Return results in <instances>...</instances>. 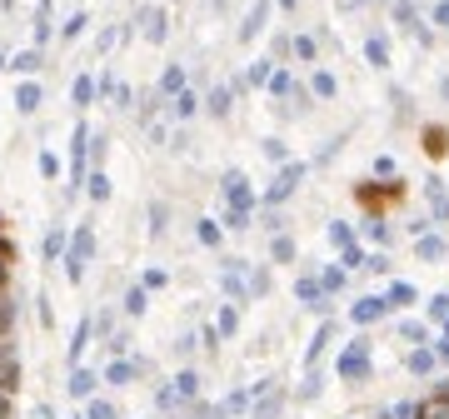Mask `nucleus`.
I'll return each instance as SVG.
<instances>
[{
	"mask_svg": "<svg viewBox=\"0 0 449 419\" xmlns=\"http://www.w3.org/2000/svg\"><path fill=\"white\" fill-rule=\"evenodd\" d=\"M70 419H85V414H70Z\"/></svg>",
	"mask_w": 449,
	"mask_h": 419,
	"instance_id": "nucleus-56",
	"label": "nucleus"
},
{
	"mask_svg": "<svg viewBox=\"0 0 449 419\" xmlns=\"http://www.w3.org/2000/svg\"><path fill=\"white\" fill-rule=\"evenodd\" d=\"M140 25H145V40H150V45H160V40H165V11H155V6H150V11H140Z\"/></svg>",
	"mask_w": 449,
	"mask_h": 419,
	"instance_id": "nucleus-9",
	"label": "nucleus"
},
{
	"mask_svg": "<svg viewBox=\"0 0 449 419\" xmlns=\"http://www.w3.org/2000/svg\"><path fill=\"white\" fill-rule=\"evenodd\" d=\"M279 409H285V394H279V389H270V385H265V399L255 404V419H274Z\"/></svg>",
	"mask_w": 449,
	"mask_h": 419,
	"instance_id": "nucleus-13",
	"label": "nucleus"
},
{
	"mask_svg": "<svg viewBox=\"0 0 449 419\" xmlns=\"http://www.w3.org/2000/svg\"><path fill=\"white\" fill-rule=\"evenodd\" d=\"M140 285H145V290H160V285H165V270H145V280H140Z\"/></svg>",
	"mask_w": 449,
	"mask_h": 419,
	"instance_id": "nucleus-49",
	"label": "nucleus"
},
{
	"mask_svg": "<svg viewBox=\"0 0 449 419\" xmlns=\"http://www.w3.org/2000/svg\"><path fill=\"white\" fill-rule=\"evenodd\" d=\"M95 385H100V380H95L90 370H70V385H65V389H70L75 399H90V394H95Z\"/></svg>",
	"mask_w": 449,
	"mask_h": 419,
	"instance_id": "nucleus-12",
	"label": "nucleus"
},
{
	"mask_svg": "<svg viewBox=\"0 0 449 419\" xmlns=\"http://www.w3.org/2000/svg\"><path fill=\"white\" fill-rule=\"evenodd\" d=\"M384 304H389V309H395V304H415V285L395 280V285H389V295H384Z\"/></svg>",
	"mask_w": 449,
	"mask_h": 419,
	"instance_id": "nucleus-20",
	"label": "nucleus"
},
{
	"mask_svg": "<svg viewBox=\"0 0 449 419\" xmlns=\"http://www.w3.org/2000/svg\"><path fill=\"white\" fill-rule=\"evenodd\" d=\"M90 254H95V235H90V225H80V230L70 235V250H65V280H70V285H80V280H85Z\"/></svg>",
	"mask_w": 449,
	"mask_h": 419,
	"instance_id": "nucleus-1",
	"label": "nucleus"
},
{
	"mask_svg": "<svg viewBox=\"0 0 449 419\" xmlns=\"http://www.w3.org/2000/svg\"><path fill=\"white\" fill-rule=\"evenodd\" d=\"M329 245H334V250H350V245H355V230H350L345 220H334V225H329Z\"/></svg>",
	"mask_w": 449,
	"mask_h": 419,
	"instance_id": "nucleus-24",
	"label": "nucleus"
},
{
	"mask_svg": "<svg viewBox=\"0 0 449 419\" xmlns=\"http://www.w3.org/2000/svg\"><path fill=\"white\" fill-rule=\"evenodd\" d=\"M429 150L444 155V150H449V135H444V130H429Z\"/></svg>",
	"mask_w": 449,
	"mask_h": 419,
	"instance_id": "nucleus-45",
	"label": "nucleus"
},
{
	"mask_svg": "<svg viewBox=\"0 0 449 419\" xmlns=\"http://www.w3.org/2000/svg\"><path fill=\"white\" fill-rule=\"evenodd\" d=\"M434 364H439V359H434V349H415V354H410V370H415V375H429Z\"/></svg>",
	"mask_w": 449,
	"mask_h": 419,
	"instance_id": "nucleus-29",
	"label": "nucleus"
},
{
	"mask_svg": "<svg viewBox=\"0 0 449 419\" xmlns=\"http://www.w3.org/2000/svg\"><path fill=\"white\" fill-rule=\"evenodd\" d=\"M15 389H20V359H11L0 370V394H15Z\"/></svg>",
	"mask_w": 449,
	"mask_h": 419,
	"instance_id": "nucleus-21",
	"label": "nucleus"
},
{
	"mask_svg": "<svg viewBox=\"0 0 449 419\" xmlns=\"http://www.w3.org/2000/svg\"><path fill=\"white\" fill-rule=\"evenodd\" d=\"M279 6H285V11H295V6H300V0H279Z\"/></svg>",
	"mask_w": 449,
	"mask_h": 419,
	"instance_id": "nucleus-54",
	"label": "nucleus"
},
{
	"mask_svg": "<svg viewBox=\"0 0 449 419\" xmlns=\"http://www.w3.org/2000/svg\"><path fill=\"white\" fill-rule=\"evenodd\" d=\"M224 225H230V230H250V215H245V210H230V215H224Z\"/></svg>",
	"mask_w": 449,
	"mask_h": 419,
	"instance_id": "nucleus-43",
	"label": "nucleus"
},
{
	"mask_svg": "<svg viewBox=\"0 0 449 419\" xmlns=\"http://www.w3.org/2000/svg\"><path fill=\"white\" fill-rule=\"evenodd\" d=\"M265 20H270V0H255L250 15H245V25H240V40H255L265 30Z\"/></svg>",
	"mask_w": 449,
	"mask_h": 419,
	"instance_id": "nucleus-6",
	"label": "nucleus"
},
{
	"mask_svg": "<svg viewBox=\"0 0 449 419\" xmlns=\"http://www.w3.org/2000/svg\"><path fill=\"white\" fill-rule=\"evenodd\" d=\"M424 190H429V200H434V215H439V220H449V195H444V180H434V175H429V180H424Z\"/></svg>",
	"mask_w": 449,
	"mask_h": 419,
	"instance_id": "nucleus-17",
	"label": "nucleus"
},
{
	"mask_svg": "<svg viewBox=\"0 0 449 419\" xmlns=\"http://www.w3.org/2000/svg\"><path fill=\"white\" fill-rule=\"evenodd\" d=\"M40 175H50V180H55V175H61V160H55V155H50V150L40 155Z\"/></svg>",
	"mask_w": 449,
	"mask_h": 419,
	"instance_id": "nucleus-42",
	"label": "nucleus"
},
{
	"mask_svg": "<svg viewBox=\"0 0 449 419\" xmlns=\"http://www.w3.org/2000/svg\"><path fill=\"white\" fill-rule=\"evenodd\" d=\"M295 295H300L310 309H324V285H320V280H310V275H305V280H295Z\"/></svg>",
	"mask_w": 449,
	"mask_h": 419,
	"instance_id": "nucleus-10",
	"label": "nucleus"
},
{
	"mask_svg": "<svg viewBox=\"0 0 449 419\" xmlns=\"http://www.w3.org/2000/svg\"><path fill=\"white\" fill-rule=\"evenodd\" d=\"M295 56H300V60H315V40H310V35H295Z\"/></svg>",
	"mask_w": 449,
	"mask_h": 419,
	"instance_id": "nucleus-41",
	"label": "nucleus"
},
{
	"mask_svg": "<svg viewBox=\"0 0 449 419\" xmlns=\"http://www.w3.org/2000/svg\"><path fill=\"white\" fill-rule=\"evenodd\" d=\"M439 90H444V100H449V75H444V85H439Z\"/></svg>",
	"mask_w": 449,
	"mask_h": 419,
	"instance_id": "nucleus-55",
	"label": "nucleus"
},
{
	"mask_svg": "<svg viewBox=\"0 0 449 419\" xmlns=\"http://www.w3.org/2000/svg\"><path fill=\"white\" fill-rule=\"evenodd\" d=\"M300 180H305V165H300V160H295V165H285V170H279V180L265 190V205H279V200H290Z\"/></svg>",
	"mask_w": 449,
	"mask_h": 419,
	"instance_id": "nucleus-3",
	"label": "nucleus"
},
{
	"mask_svg": "<svg viewBox=\"0 0 449 419\" xmlns=\"http://www.w3.org/2000/svg\"><path fill=\"white\" fill-rule=\"evenodd\" d=\"M334 370H340L345 385H365V380H369V340H355V344L340 354V364H334Z\"/></svg>",
	"mask_w": 449,
	"mask_h": 419,
	"instance_id": "nucleus-2",
	"label": "nucleus"
},
{
	"mask_svg": "<svg viewBox=\"0 0 449 419\" xmlns=\"http://www.w3.org/2000/svg\"><path fill=\"white\" fill-rule=\"evenodd\" d=\"M384 314H389L384 295H365V299H355V309H350V320H355V325H374V320H384Z\"/></svg>",
	"mask_w": 449,
	"mask_h": 419,
	"instance_id": "nucleus-5",
	"label": "nucleus"
},
{
	"mask_svg": "<svg viewBox=\"0 0 449 419\" xmlns=\"http://www.w3.org/2000/svg\"><path fill=\"white\" fill-rule=\"evenodd\" d=\"M150 220H155V225H150V235H160V230H165V205H160V200L150 205Z\"/></svg>",
	"mask_w": 449,
	"mask_h": 419,
	"instance_id": "nucleus-44",
	"label": "nucleus"
},
{
	"mask_svg": "<svg viewBox=\"0 0 449 419\" xmlns=\"http://www.w3.org/2000/svg\"><path fill=\"white\" fill-rule=\"evenodd\" d=\"M329 335H334V330H329V325H324V330H320V335H315V344H310V354H305V359H310V364H315V359H320V349H324V344H329Z\"/></svg>",
	"mask_w": 449,
	"mask_h": 419,
	"instance_id": "nucleus-40",
	"label": "nucleus"
},
{
	"mask_svg": "<svg viewBox=\"0 0 449 419\" xmlns=\"http://www.w3.org/2000/svg\"><path fill=\"white\" fill-rule=\"evenodd\" d=\"M405 340H415V344H419V340H424V325H419V320H405Z\"/></svg>",
	"mask_w": 449,
	"mask_h": 419,
	"instance_id": "nucleus-50",
	"label": "nucleus"
},
{
	"mask_svg": "<svg viewBox=\"0 0 449 419\" xmlns=\"http://www.w3.org/2000/svg\"><path fill=\"white\" fill-rule=\"evenodd\" d=\"M11 320H15V304H11V299H0V330H11Z\"/></svg>",
	"mask_w": 449,
	"mask_h": 419,
	"instance_id": "nucleus-46",
	"label": "nucleus"
},
{
	"mask_svg": "<svg viewBox=\"0 0 449 419\" xmlns=\"http://www.w3.org/2000/svg\"><path fill=\"white\" fill-rule=\"evenodd\" d=\"M245 409H250V394H245V389H235L230 399H224V409H220V414H245Z\"/></svg>",
	"mask_w": 449,
	"mask_h": 419,
	"instance_id": "nucleus-35",
	"label": "nucleus"
},
{
	"mask_svg": "<svg viewBox=\"0 0 449 419\" xmlns=\"http://www.w3.org/2000/svg\"><path fill=\"white\" fill-rule=\"evenodd\" d=\"M145 304H150V290H145V285H130V295H125V314H145Z\"/></svg>",
	"mask_w": 449,
	"mask_h": 419,
	"instance_id": "nucleus-23",
	"label": "nucleus"
},
{
	"mask_svg": "<svg viewBox=\"0 0 449 419\" xmlns=\"http://www.w3.org/2000/svg\"><path fill=\"white\" fill-rule=\"evenodd\" d=\"M369 240H379V245H389V225H379V220H369Z\"/></svg>",
	"mask_w": 449,
	"mask_h": 419,
	"instance_id": "nucleus-48",
	"label": "nucleus"
},
{
	"mask_svg": "<svg viewBox=\"0 0 449 419\" xmlns=\"http://www.w3.org/2000/svg\"><path fill=\"white\" fill-rule=\"evenodd\" d=\"M434 359H449V330H444V340L434 344Z\"/></svg>",
	"mask_w": 449,
	"mask_h": 419,
	"instance_id": "nucleus-53",
	"label": "nucleus"
},
{
	"mask_svg": "<svg viewBox=\"0 0 449 419\" xmlns=\"http://www.w3.org/2000/svg\"><path fill=\"white\" fill-rule=\"evenodd\" d=\"M61 250H65V230L55 225V230L45 235V259H61Z\"/></svg>",
	"mask_w": 449,
	"mask_h": 419,
	"instance_id": "nucleus-30",
	"label": "nucleus"
},
{
	"mask_svg": "<svg viewBox=\"0 0 449 419\" xmlns=\"http://www.w3.org/2000/svg\"><path fill=\"white\" fill-rule=\"evenodd\" d=\"M415 250H419V259H444V250H449V245H444L439 235H429V230H424V235L415 240Z\"/></svg>",
	"mask_w": 449,
	"mask_h": 419,
	"instance_id": "nucleus-14",
	"label": "nucleus"
},
{
	"mask_svg": "<svg viewBox=\"0 0 449 419\" xmlns=\"http://www.w3.org/2000/svg\"><path fill=\"white\" fill-rule=\"evenodd\" d=\"M180 90H185V65H170L160 75V95H180Z\"/></svg>",
	"mask_w": 449,
	"mask_h": 419,
	"instance_id": "nucleus-19",
	"label": "nucleus"
},
{
	"mask_svg": "<svg viewBox=\"0 0 449 419\" xmlns=\"http://www.w3.org/2000/svg\"><path fill=\"white\" fill-rule=\"evenodd\" d=\"M90 330H95V320H80V325H75V340H70V370H80V354H85V344H90Z\"/></svg>",
	"mask_w": 449,
	"mask_h": 419,
	"instance_id": "nucleus-11",
	"label": "nucleus"
},
{
	"mask_svg": "<svg viewBox=\"0 0 449 419\" xmlns=\"http://www.w3.org/2000/svg\"><path fill=\"white\" fill-rule=\"evenodd\" d=\"M270 254L279 259V265H290V259H295V240H290V235H274V245H270Z\"/></svg>",
	"mask_w": 449,
	"mask_h": 419,
	"instance_id": "nucleus-26",
	"label": "nucleus"
},
{
	"mask_svg": "<svg viewBox=\"0 0 449 419\" xmlns=\"http://www.w3.org/2000/svg\"><path fill=\"white\" fill-rule=\"evenodd\" d=\"M135 375H140V359H115V364L105 370V385H130Z\"/></svg>",
	"mask_w": 449,
	"mask_h": 419,
	"instance_id": "nucleus-8",
	"label": "nucleus"
},
{
	"mask_svg": "<svg viewBox=\"0 0 449 419\" xmlns=\"http://www.w3.org/2000/svg\"><path fill=\"white\" fill-rule=\"evenodd\" d=\"M170 110H175V115H180V120H190V115H195V110H200V100H195V95H190V90H180V95H175V105H170Z\"/></svg>",
	"mask_w": 449,
	"mask_h": 419,
	"instance_id": "nucleus-28",
	"label": "nucleus"
},
{
	"mask_svg": "<svg viewBox=\"0 0 449 419\" xmlns=\"http://www.w3.org/2000/svg\"><path fill=\"white\" fill-rule=\"evenodd\" d=\"M310 90H315L320 100H334V75H329V70H315V80H310Z\"/></svg>",
	"mask_w": 449,
	"mask_h": 419,
	"instance_id": "nucleus-27",
	"label": "nucleus"
},
{
	"mask_svg": "<svg viewBox=\"0 0 449 419\" xmlns=\"http://www.w3.org/2000/svg\"><path fill=\"white\" fill-rule=\"evenodd\" d=\"M215 330H220V335H235V330H240V309H235V304H224V309H220V320H215Z\"/></svg>",
	"mask_w": 449,
	"mask_h": 419,
	"instance_id": "nucleus-25",
	"label": "nucleus"
},
{
	"mask_svg": "<svg viewBox=\"0 0 449 419\" xmlns=\"http://www.w3.org/2000/svg\"><path fill=\"white\" fill-rule=\"evenodd\" d=\"M434 25H444V30H449V0H439V6H434Z\"/></svg>",
	"mask_w": 449,
	"mask_h": 419,
	"instance_id": "nucleus-52",
	"label": "nucleus"
},
{
	"mask_svg": "<svg viewBox=\"0 0 449 419\" xmlns=\"http://www.w3.org/2000/svg\"><path fill=\"white\" fill-rule=\"evenodd\" d=\"M224 200H230V210H245V215H250V210H255V195H250V180H245L240 170H230V175H224Z\"/></svg>",
	"mask_w": 449,
	"mask_h": 419,
	"instance_id": "nucleus-4",
	"label": "nucleus"
},
{
	"mask_svg": "<svg viewBox=\"0 0 449 419\" xmlns=\"http://www.w3.org/2000/svg\"><path fill=\"white\" fill-rule=\"evenodd\" d=\"M270 90H274V95H290V90H295L290 70H274V75H270Z\"/></svg>",
	"mask_w": 449,
	"mask_h": 419,
	"instance_id": "nucleus-37",
	"label": "nucleus"
},
{
	"mask_svg": "<svg viewBox=\"0 0 449 419\" xmlns=\"http://www.w3.org/2000/svg\"><path fill=\"white\" fill-rule=\"evenodd\" d=\"M6 70H15V75H35V70H40V50H20V56H11Z\"/></svg>",
	"mask_w": 449,
	"mask_h": 419,
	"instance_id": "nucleus-15",
	"label": "nucleus"
},
{
	"mask_svg": "<svg viewBox=\"0 0 449 419\" xmlns=\"http://www.w3.org/2000/svg\"><path fill=\"white\" fill-rule=\"evenodd\" d=\"M270 75H274V70H270V60H255V65H250V75H245V85H270Z\"/></svg>",
	"mask_w": 449,
	"mask_h": 419,
	"instance_id": "nucleus-34",
	"label": "nucleus"
},
{
	"mask_svg": "<svg viewBox=\"0 0 449 419\" xmlns=\"http://www.w3.org/2000/svg\"><path fill=\"white\" fill-rule=\"evenodd\" d=\"M195 235H200V245H210V250H215V245L224 240V230H220V220H200V225H195Z\"/></svg>",
	"mask_w": 449,
	"mask_h": 419,
	"instance_id": "nucleus-22",
	"label": "nucleus"
},
{
	"mask_svg": "<svg viewBox=\"0 0 449 419\" xmlns=\"http://www.w3.org/2000/svg\"><path fill=\"white\" fill-rule=\"evenodd\" d=\"M85 419H120V414H115V404H105V399H90Z\"/></svg>",
	"mask_w": 449,
	"mask_h": 419,
	"instance_id": "nucleus-36",
	"label": "nucleus"
},
{
	"mask_svg": "<svg viewBox=\"0 0 449 419\" xmlns=\"http://www.w3.org/2000/svg\"><path fill=\"white\" fill-rule=\"evenodd\" d=\"M85 25H90V15H70V20L61 25V40H65V45H70V40H80V30H85Z\"/></svg>",
	"mask_w": 449,
	"mask_h": 419,
	"instance_id": "nucleus-31",
	"label": "nucleus"
},
{
	"mask_svg": "<svg viewBox=\"0 0 449 419\" xmlns=\"http://www.w3.org/2000/svg\"><path fill=\"white\" fill-rule=\"evenodd\" d=\"M90 100H95V80H90V75H80V80H75V105L85 110Z\"/></svg>",
	"mask_w": 449,
	"mask_h": 419,
	"instance_id": "nucleus-33",
	"label": "nucleus"
},
{
	"mask_svg": "<svg viewBox=\"0 0 449 419\" xmlns=\"http://www.w3.org/2000/svg\"><path fill=\"white\" fill-rule=\"evenodd\" d=\"M265 155H270V160H279V165H285V145H279V140H265Z\"/></svg>",
	"mask_w": 449,
	"mask_h": 419,
	"instance_id": "nucleus-47",
	"label": "nucleus"
},
{
	"mask_svg": "<svg viewBox=\"0 0 449 419\" xmlns=\"http://www.w3.org/2000/svg\"><path fill=\"white\" fill-rule=\"evenodd\" d=\"M320 285H324V295H334V290H345V270H324V280H320Z\"/></svg>",
	"mask_w": 449,
	"mask_h": 419,
	"instance_id": "nucleus-38",
	"label": "nucleus"
},
{
	"mask_svg": "<svg viewBox=\"0 0 449 419\" xmlns=\"http://www.w3.org/2000/svg\"><path fill=\"white\" fill-rule=\"evenodd\" d=\"M230 100H235V90H230V85H215V90L205 95V110L224 120V115H230Z\"/></svg>",
	"mask_w": 449,
	"mask_h": 419,
	"instance_id": "nucleus-7",
	"label": "nucleus"
},
{
	"mask_svg": "<svg viewBox=\"0 0 449 419\" xmlns=\"http://www.w3.org/2000/svg\"><path fill=\"white\" fill-rule=\"evenodd\" d=\"M15 105L30 115V110H40V85L35 80H20V90H15Z\"/></svg>",
	"mask_w": 449,
	"mask_h": 419,
	"instance_id": "nucleus-16",
	"label": "nucleus"
},
{
	"mask_svg": "<svg viewBox=\"0 0 449 419\" xmlns=\"http://www.w3.org/2000/svg\"><path fill=\"white\" fill-rule=\"evenodd\" d=\"M429 314H434V320H444V325H449V295H434V299H429Z\"/></svg>",
	"mask_w": 449,
	"mask_h": 419,
	"instance_id": "nucleus-39",
	"label": "nucleus"
},
{
	"mask_svg": "<svg viewBox=\"0 0 449 419\" xmlns=\"http://www.w3.org/2000/svg\"><path fill=\"white\" fill-rule=\"evenodd\" d=\"M90 200H100V205L110 200V175H105V170H95V175H90Z\"/></svg>",
	"mask_w": 449,
	"mask_h": 419,
	"instance_id": "nucleus-32",
	"label": "nucleus"
},
{
	"mask_svg": "<svg viewBox=\"0 0 449 419\" xmlns=\"http://www.w3.org/2000/svg\"><path fill=\"white\" fill-rule=\"evenodd\" d=\"M365 56H369V65H379V70H384V65H389V40H384V35H369Z\"/></svg>",
	"mask_w": 449,
	"mask_h": 419,
	"instance_id": "nucleus-18",
	"label": "nucleus"
},
{
	"mask_svg": "<svg viewBox=\"0 0 449 419\" xmlns=\"http://www.w3.org/2000/svg\"><path fill=\"white\" fill-rule=\"evenodd\" d=\"M395 15H400L405 25H415V6H410V0H400V6H395Z\"/></svg>",
	"mask_w": 449,
	"mask_h": 419,
	"instance_id": "nucleus-51",
	"label": "nucleus"
}]
</instances>
